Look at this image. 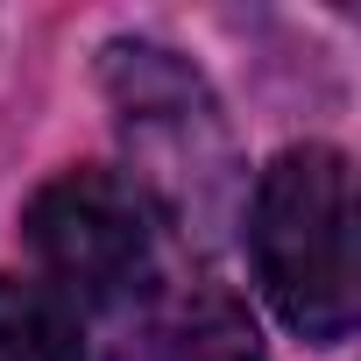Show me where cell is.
<instances>
[{
  "label": "cell",
  "instance_id": "cell-2",
  "mask_svg": "<svg viewBox=\"0 0 361 361\" xmlns=\"http://www.w3.org/2000/svg\"><path fill=\"white\" fill-rule=\"evenodd\" d=\"M99 85L135 156L128 185L142 192V206L177 220L185 234L213 227L234 192V142L206 71L156 36H114L99 50Z\"/></svg>",
  "mask_w": 361,
  "mask_h": 361
},
{
  "label": "cell",
  "instance_id": "cell-1",
  "mask_svg": "<svg viewBox=\"0 0 361 361\" xmlns=\"http://www.w3.org/2000/svg\"><path fill=\"white\" fill-rule=\"evenodd\" d=\"M248 255L269 312L333 347L354 333V177L333 142H290L269 156L248 199Z\"/></svg>",
  "mask_w": 361,
  "mask_h": 361
},
{
  "label": "cell",
  "instance_id": "cell-3",
  "mask_svg": "<svg viewBox=\"0 0 361 361\" xmlns=\"http://www.w3.org/2000/svg\"><path fill=\"white\" fill-rule=\"evenodd\" d=\"M22 241L50 269V290L64 305L78 298L114 305L149 276L156 213L142 206V192L121 170L78 163V170H57L50 185H36V199L22 206Z\"/></svg>",
  "mask_w": 361,
  "mask_h": 361
},
{
  "label": "cell",
  "instance_id": "cell-5",
  "mask_svg": "<svg viewBox=\"0 0 361 361\" xmlns=\"http://www.w3.org/2000/svg\"><path fill=\"white\" fill-rule=\"evenodd\" d=\"M156 361H262V333L234 290H199L156 333Z\"/></svg>",
  "mask_w": 361,
  "mask_h": 361
},
{
  "label": "cell",
  "instance_id": "cell-4",
  "mask_svg": "<svg viewBox=\"0 0 361 361\" xmlns=\"http://www.w3.org/2000/svg\"><path fill=\"white\" fill-rule=\"evenodd\" d=\"M0 361H92L78 305H64L50 283L0 276Z\"/></svg>",
  "mask_w": 361,
  "mask_h": 361
}]
</instances>
